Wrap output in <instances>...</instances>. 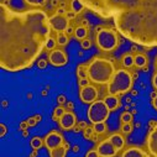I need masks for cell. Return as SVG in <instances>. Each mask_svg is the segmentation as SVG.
<instances>
[{"mask_svg":"<svg viewBox=\"0 0 157 157\" xmlns=\"http://www.w3.org/2000/svg\"><path fill=\"white\" fill-rule=\"evenodd\" d=\"M26 128H29V124H27V121H24V123H21V125H20V129H21V130H25Z\"/></svg>","mask_w":157,"mask_h":157,"instance_id":"46","label":"cell"},{"mask_svg":"<svg viewBox=\"0 0 157 157\" xmlns=\"http://www.w3.org/2000/svg\"><path fill=\"white\" fill-rule=\"evenodd\" d=\"M77 126L81 130H84V129H86V128H87L88 125H87V123H86V121H79V123L77 124Z\"/></svg>","mask_w":157,"mask_h":157,"instance_id":"41","label":"cell"},{"mask_svg":"<svg viewBox=\"0 0 157 157\" xmlns=\"http://www.w3.org/2000/svg\"><path fill=\"white\" fill-rule=\"evenodd\" d=\"M77 77L79 78H88V64H79L77 67Z\"/></svg>","mask_w":157,"mask_h":157,"instance_id":"22","label":"cell"},{"mask_svg":"<svg viewBox=\"0 0 157 157\" xmlns=\"http://www.w3.org/2000/svg\"><path fill=\"white\" fill-rule=\"evenodd\" d=\"M152 106H153V109H156V110H157V95L152 99Z\"/></svg>","mask_w":157,"mask_h":157,"instance_id":"45","label":"cell"},{"mask_svg":"<svg viewBox=\"0 0 157 157\" xmlns=\"http://www.w3.org/2000/svg\"><path fill=\"white\" fill-rule=\"evenodd\" d=\"M86 9V5L82 3V0H72L71 2V10H73L75 14H81Z\"/></svg>","mask_w":157,"mask_h":157,"instance_id":"20","label":"cell"},{"mask_svg":"<svg viewBox=\"0 0 157 157\" xmlns=\"http://www.w3.org/2000/svg\"><path fill=\"white\" fill-rule=\"evenodd\" d=\"M41 115H35V116H32V117H30V119H27V124H29V126L30 128H32V126H35L38 121H41Z\"/></svg>","mask_w":157,"mask_h":157,"instance_id":"29","label":"cell"},{"mask_svg":"<svg viewBox=\"0 0 157 157\" xmlns=\"http://www.w3.org/2000/svg\"><path fill=\"white\" fill-rule=\"evenodd\" d=\"M48 61L55 67H62V66L67 64L68 56L66 55L64 51L58 50V48H55V50L50 51V53H48Z\"/></svg>","mask_w":157,"mask_h":157,"instance_id":"9","label":"cell"},{"mask_svg":"<svg viewBox=\"0 0 157 157\" xmlns=\"http://www.w3.org/2000/svg\"><path fill=\"white\" fill-rule=\"evenodd\" d=\"M131 94H132V95H137V94H139V92H137V90H132V92H131Z\"/></svg>","mask_w":157,"mask_h":157,"instance_id":"54","label":"cell"},{"mask_svg":"<svg viewBox=\"0 0 157 157\" xmlns=\"http://www.w3.org/2000/svg\"><path fill=\"white\" fill-rule=\"evenodd\" d=\"M115 73L114 64L103 57H94L88 63V78L95 84H108Z\"/></svg>","mask_w":157,"mask_h":157,"instance_id":"3","label":"cell"},{"mask_svg":"<svg viewBox=\"0 0 157 157\" xmlns=\"http://www.w3.org/2000/svg\"><path fill=\"white\" fill-rule=\"evenodd\" d=\"M79 98H81L82 103H84V104H92L93 101H95L98 99V89L94 86L88 84V86L81 88V90H79Z\"/></svg>","mask_w":157,"mask_h":157,"instance_id":"8","label":"cell"},{"mask_svg":"<svg viewBox=\"0 0 157 157\" xmlns=\"http://www.w3.org/2000/svg\"><path fill=\"white\" fill-rule=\"evenodd\" d=\"M56 40H57V45L59 46H66L68 42H69V37L66 32H57V37H56Z\"/></svg>","mask_w":157,"mask_h":157,"instance_id":"21","label":"cell"},{"mask_svg":"<svg viewBox=\"0 0 157 157\" xmlns=\"http://www.w3.org/2000/svg\"><path fill=\"white\" fill-rule=\"evenodd\" d=\"M152 86L157 90V73H155V75L152 77Z\"/></svg>","mask_w":157,"mask_h":157,"instance_id":"42","label":"cell"},{"mask_svg":"<svg viewBox=\"0 0 157 157\" xmlns=\"http://www.w3.org/2000/svg\"><path fill=\"white\" fill-rule=\"evenodd\" d=\"M89 82H90L89 78H81L79 82H78V84H79V87H81V88H83V87H86V86L90 84Z\"/></svg>","mask_w":157,"mask_h":157,"instance_id":"34","label":"cell"},{"mask_svg":"<svg viewBox=\"0 0 157 157\" xmlns=\"http://www.w3.org/2000/svg\"><path fill=\"white\" fill-rule=\"evenodd\" d=\"M134 64L139 68H144L147 67V57L142 53H136L134 56Z\"/></svg>","mask_w":157,"mask_h":157,"instance_id":"18","label":"cell"},{"mask_svg":"<svg viewBox=\"0 0 157 157\" xmlns=\"http://www.w3.org/2000/svg\"><path fill=\"white\" fill-rule=\"evenodd\" d=\"M155 67L157 68V59H156V62H155Z\"/></svg>","mask_w":157,"mask_h":157,"instance_id":"56","label":"cell"},{"mask_svg":"<svg viewBox=\"0 0 157 157\" xmlns=\"http://www.w3.org/2000/svg\"><path fill=\"white\" fill-rule=\"evenodd\" d=\"M67 110L62 106V105H59V106H57V108H55V110H53V115H52V119H53V121H59V119L62 117V115L66 113Z\"/></svg>","mask_w":157,"mask_h":157,"instance_id":"25","label":"cell"},{"mask_svg":"<svg viewBox=\"0 0 157 157\" xmlns=\"http://www.w3.org/2000/svg\"><path fill=\"white\" fill-rule=\"evenodd\" d=\"M81 46L83 50H89L92 47V41L89 38H84V40H82V42H81Z\"/></svg>","mask_w":157,"mask_h":157,"instance_id":"33","label":"cell"},{"mask_svg":"<svg viewBox=\"0 0 157 157\" xmlns=\"http://www.w3.org/2000/svg\"><path fill=\"white\" fill-rule=\"evenodd\" d=\"M104 101L106 104V106L111 110H116L117 108L120 106V99L117 95H114V94H108L105 98H104Z\"/></svg>","mask_w":157,"mask_h":157,"instance_id":"16","label":"cell"},{"mask_svg":"<svg viewBox=\"0 0 157 157\" xmlns=\"http://www.w3.org/2000/svg\"><path fill=\"white\" fill-rule=\"evenodd\" d=\"M58 8H66V4H64V2H61V4H59V6Z\"/></svg>","mask_w":157,"mask_h":157,"instance_id":"53","label":"cell"},{"mask_svg":"<svg viewBox=\"0 0 157 157\" xmlns=\"http://www.w3.org/2000/svg\"><path fill=\"white\" fill-rule=\"evenodd\" d=\"M59 126L62 130H71V129H74L75 124H77V117L74 115V113L72 111H66L62 117L59 119Z\"/></svg>","mask_w":157,"mask_h":157,"instance_id":"12","label":"cell"},{"mask_svg":"<svg viewBox=\"0 0 157 157\" xmlns=\"http://www.w3.org/2000/svg\"><path fill=\"white\" fill-rule=\"evenodd\" d=\"M64 32H66L67 35H71V33H74V29H73L72 26H68V27H67V30H66Z\"/></svg>","mask_w":157,"mask_h":157,"instance_id":"44","label":"cell"},{"mask_svg":"<svg viewBox=\"0 0 157 157\" xmlns=\"http://www.w3.org/2000/svg\"><path fill=\"white\" fill-rule=\"evenodd\" d=\"M94 134V128L93 126H87L84 130H83V135H84V139H88L90 140L92 135Z\"/></svg>","mask_w":157,"mask_h":157,"instance_id":"32","label":"cell"},{"mask_svg":"<svg viewBox=\"0 0 157 157\" xmlns=\"http://www.w3.org/2000/svg\"><path fill=\"white\" fill-rule=\"evenodd\" d=\"M131 131H132V125H131V123H124V124H121V132H123V134L128 135V134H130Z\"/></svg>","mask_w":157,"mask_h":157,"instance_id":"31","label":"cell"},{"mask_svg":"<svg viewBox=\"0 0 157 157\" xmlns=\"http://www.w3.org/2000/svg\"><path fill=\"white\" fill-rule=\"evenodd\" d=\"M95 44L101 51L110 52L119 46V36L110 27L98 26L95 29Z\"/></svg>","mask_w":157,"mask_h":157,"instance_id":"5","label":"cell"},{"mask_svg":"<svg viewBox=\"0 0 157 157\" xmlns=\"http://www.w3.org/2000/svg\"><path fill=\"white\" fill-rule=\"evenodd\" d=\"M8 2H9V0H8Z\"/></svg>","mask_w":157,"mask_h":157,"instance_id":"57","label":"cell"},{"mask_svg":"<svg viewBox=\"0 0 157 157\" xmlns=\"http://www.w3.org/2000/svg\"><path fill=\"white\" fill-rule=\"evenodd\" d=\"M132 83H134V78L128 69L125 68L116 69L110 82L108 83V93L114 95L125 94L132 88Z\"/></svg>","mask_w":157,"mask_h":157,"instance_id":"4","label":"cell"},{"mask_svg":"<svg viewBox=\"0 0 157 157\" xmlns=\"http://www.w3.org/2000/svg\"><path fill=\"white\" fill-rule=\"evenodd\" d=\"M109 113H110V109L106 106L104 99L103 100H98L97 99L95 101H93L90 104V106L88 109V119L93 124L103 123V121L108 120Z\"/></svg>","mask_w":157,"mask_h":157,"instance_id":"6","label":"cell"},{"mask_svg":"<svg viewBox=\"0 0 157 157\" xmlns=\"http://www.w3.org/2000/svg\"><path fill=\"white\" fill-rule=\"evenodd\" d=\"M147 150L151 156L157 157V124L151 129L148 136H147Z\"/></svg>","mask_w":157,"mask_h":157,"instance_id":"13","label":"cell"},{"mask_svg":"<svg viewBox=\"0 0 157 157\" xmlns=\"http://www.w3.org/2000/svg\"><path fill=\"white\" fill-rule=\"evenodd\" d=\"M74 36H75V38L77 40H84V38H87V36H88V29L87 27H84V26H77L75 29H74Z\"/></svg>","mask_w":157,"mask_h":157,"instance_id":"19","label":"cell"},{"mask_svg":"<svg viewBox=\"0 0 157 157\" xmlns=\"http://www.w3.org/2000/svg\"><path fill=\"white\" fill-rule=\"evenodd\" d=\"M47 0H24V3L30 5V6H35V8H41L46 4Z\"/></svg>","mask_w":157,"mask_h":157,"instance_id":"27","label":"cell"},{"mask_svg":"<svg viewBox=\"0 0 157 157\" xmlns=\"http://www.w3.org/2000/svg\"><path fill=\"white\" fill-rule=\"evenodd\" d=\"M121 62H123V66H124L125 68H130V67L135 66V64H134V56H132L131 53L124 55L123 58H121Z\"/></svg>","mask_w":157,"mask_h":157,"instance_id":"24","label":"cell"},{"mask_svg":"<svg viewBox=\"0 0 157 157\" xmlns=\"http://www.w3.org/2000/svg\"><path fill=\"white\" fill-rule=\"evenodd\" d=\"M108 139L111 141V144L116 147L117 151L121 150V148H124V146H125V139H124V136H123L121 134H119V132H114V134H111Z\"/></svg>","mask_w":157,"mask_h":157,"instance_id":"15","label":"cell"},{"mask_svg":"<svg viewBox=\"0 0 157 157\" xmlns=\"http://www.w3.org/2000/svg\"><path fill=\"white\" fill-rule=\"evenodd\" d=\"M82 26H84V27H87V29H88V26H89L88 21H87V20H83V21H82Z\"/></svg>","mask_w":157,"mask_h":157,"instance_id":"47","label":"cell"},{"mask_svg":"<svg viewBox=\"0 0 157 157\" xmlns=\"http://www.w3.org/2000/svg\"><path fill=\"white\" fill-rule=\"evenodd\" d=\"M44 144H45V140H42L41 137H38V136L32 137L31 141H30V145H31V147L33 150H40L44 146Z\"/></svg>","mask_w":157,"mask_h":157,"instance_id":"23","label":"cell"},{"mask_svg":"<svg viewBox=\"0 0 157 157\" xmlns=\"http://www.w3.org/2000/svg\"><path fill=\"white\" fill-rule=\"evenodd\" d=\"M148 155H150L148 152H146L142 148L136 147V146H130L124 152H121L123 157H147Z\"/></svg>","mask_w":157,"mask_h":157,"instance_id":"14","label":"cell"},{"mask_svg":"<svg viewBox=\"0 0 157 157\" xmlns=\"http://www.w3.org/2000/svg\"><path fill=\"white\" fill-rule=\"evenodd\" d=\"M120 121H121V124H124V123H131L132 121V113L125 110L120 115Z\"/></svg>","mask_w":157,"mask_h":157,"instance_id":"28","label":"cell"},{"mask_svg":"<svg viewBox=\"0 0 157 157\" xmlns=\"http://www.w3.org/2000/svg\"><path fill=\"white\" fill-rule=\"evenodd\" d=\"M56 45H57V40H56V38H53V37H50L47 40V44H46V48L48 51H52V50L56 48Z\"/></svg>","mask_w":157,"mask_h":157,"instance_id":"30","label":"cell"},{"mask_svg":"<svg viewBox=\"0 0 157 157\" xmlns=\"http://www.w3.org/2000/svg\"><path fill=\"white\" fill-rule=\"evenodd\" d=\"M2 105H3V108H5V106H8V105H9V103H8V100H3V103H2Z\"/></svg>","mask_w":157,"mask_h":157,"instance_id":"49","label":"cell"},{"mask_svg":"<svg viewBox=\"0 0 157 157\" xmlns=\"http://www.w3.org/2000/svg\"><path fill=\"white\" fill-rule=\"evenodd\" d=\"M67 105H68V108H69V109H72V108H73V103H72V101H67Z\"/></svg>","mask_w":157,"mask_h":157,"instance_id":"50","label":"cell"},{"mask_svg":"<svg viewBox=\"0 0 157 157\" xmlns=\"http://www.w3.org/2000/svg\"><path fill=\"white\" fill-rule=\"evenodd\" d=\"M69 142H63V145L53 148L50 151V156L51 157H64L67 155V151L69 150Z\"/></svg>","mask_w":157,"mask_h":157,"instance_id":"17","label":"cell"},{"mask_svg":"<svg viewBox=\"0 0 157 157\" xmlns=\"http://www.w3.org/2000/svg\"><path fill=\"white\" fill-rule=\"evenodd\" d=\"M0 128H2V131H0V136L4 137V136H5V134H6V131H8V128H6V125H5V124H2V125H0Z\"/></svg>","mask_w":157,"mask_h":157,"instance_id":"39","label":"cell"},{"mask_svg":"<svg viewBox=\"0 0 157 157\" xmlns=\"http://www.w3.org/2000/svg\"><path fill=\"white\" fill-rule=\"evenodd\" d=\"M63 142H64V139H63L62 134L58 132V131H56V130L51 131L45 137V146H46V148L48 151H51V150H53V148L63 145Z\"/></svg>","mask_w":157,"mask_h":157,"instance_id":"10","label":"cell"},{"mask_svg":"<svg viewBox=\"0 0 157 157\" xmlns=\"http://www.w3.org/2000/svg\"><path fill=\"white\" fill-rule=\"evenodd\" d=\"M27 135H29V131L25 130V131H24V136H27Z\"/></svg>","mask_w":157,"mask_h":157,"instance_id":"55","label":"cell"},{"mask_svg":"<svg viewBox=\"0 0 157 157\" xmlns=\"http://www.w3.org/2000/svg\"><path fill=\"white\" fill-rule=\"evenodd\" d=\"M37 155H38V150H35V151L31 153V156H32V157H33V156H37Z\"/></svg>","mask_w":157,"mask_h":157,"instance_id":"51","label":"cell"},{"mask_svg":"<svg viewBox=\"0 0 157 157\" xmlns=\"http://www.w3.org/2000/svg\"><path fill=\"white\" fill-rule=\"evenodd\" d=\"M57 103H59L61 105H62V104H64V103H67V99H66V97H64L63 94L58 95V97H57Z\"/></svg>","mask_w":157,"mask_h":157,"instance_id":"38","label":"cell"},{"mask_svg":"<svg viewBox=\"0 0 157 157\" xmlns=\"http://www.w3.org/2000/svg\"><path fill=\"white\" fill-rule=\"evenodd\" d=\"M86 156H87V157H98L99 153H98V150L95 148V150H90V151H88V152L86 153Z\"/></svg>","mask_w":157,"mask_h":157,"instance_id":"35","label":"cell"},{"mask_svg":"<svg viewBox=\"0 0 157 157\" xmlns=\"http://www.w3.org/2000/svg\"><path fill=\"white\" fill-rule=\"evenodd\" d=\"M66 16H67L69 20H73V19H75L77 14H75L73 10H68V11H67V14H66Z\"/></svg>","mask_w":157,"mask_h":157,"instance_id":"37","label":"cell"},{"mask_svg":"<svg viewBox=\"0 0 157 157\" xmlns=\"http://www.w3.org/2000/svg\"><path fill=\"white\" fill-rule=\"evenodd\" d=\"M50 25L53 31L56 32H64L67 27L69 26V19L66 15H58L55 14L50 16Z\"/></svg>","mask_w":157,"mask_h":157,"instance_id":"7","label":"cell"},{"mask_svg":"<svg viewBox=\"0 0 157 157\" xmlns=\"http://www.w3.org/2000/svg\"><path fill=\"white\" fill-rule=\"evenodd\" d=\"M93 128H94V132H97V134H104L106 130H108V126H106V124H105V121H103V123H95V124H93Z\"/></svg>","mask_w":157,"mask_h":157,"instance_id":"26","label":"cell"},{"mask_svg":"<svg viewBox=\"0 0 157 157\" xmlns=\"http://www.w3.org/2000/svg\"><path fill=\"white\" fill-rule=\"evenodd\" d=\"M156 95H157V92H152V93H151V99H153Z\"/></svg>","mask_w":157,"mask_h":157,"instance_id":"52","label":"cell"},{"mask_svg":"<svg viewBox=\"0 0 157 157\" xmlns=\"http://www.w3.org/2000/svg\"><path fill=\"white\" fill-rule=\"evenodd\" d=\"M103 19H111L116 30L131 42L157 46V0H82Z\"/></svg>","mask_w":157,"mask_h":157,"instance_id":"2","label":"cell"},{"mask_svg":"<svg viewBox=\"0 0 157 157\" xmlns=\"http://www.w3.org/2000/svg\"><path fill=\"white\" fill-rule=\"evenodd\" d=\"M50 17L44 10L15 11L0 5V66L19 72L33 64L51 37Z\"/></svg>","mask_w":157,"mask_h":157,"instance_id":"1","label":"cell"},{"mask_svg":"<svg viewBox=\"0 0 157 157\" xmlns=\"http://www.w3.org/2000/svg\"><path fill=\"white\" fill-rule=\"evenodd\" d=\"M59 4H61V0H51V5L53 8H58Z\"/></svg>","mask_w":157,"mask_h":157,"instance_id":"43","label":"cell"},{"mask_svg":"<svg viewBox=\"0 0 157 157\" xmlns=\"http://www.w3.org/2000/svg\"><path fill=\"white\" fill-rule=\"evenodd\" d=\"M78 151H79V146H78V145L73 146V152H78Z\"/></svg>","mask_w":157,"mask_h":157,"instance_id":"48","label":"cell"},{"mask_svg":"<svg viewBox=\"0 0 157 157\" xmlns=\"http://www.w3.org/2000/svg\"><path fill=\"white\" fill-rule=\"evenodd\" d=\"M97 150H98V153L100 157H110V156H115L117 153L116 147L111 144V141L109 139L100 141L99 145L97 146Z\"/></svg>","mask_w":157,"mask_h":157,"instance_id":"11","label":"cell"},{"mask_svg":"<svg viewBox=\"0 0 157 157\" xmlns=\"http://www.w3.org/2000/svg\"><path fill=\"white\" fill-rule=\"evenodd\" d=\"M56 14H58V15H66L67 14V10H66V8H57Z\"/></svg>","mask_w":157,"mask_h":157,"instance_id":"40","label":"cell"},{"mask_svg":"<svg viewBox=\"0 0 157 157\" xmlns=\"http://www.w3.org/2000/svg\"><path fill=\"white\" fill-rule=\"evenodd\" d=\"M46 66H47V61L46 59H40V61L37 62V67L40 68V69H45Z\"/></svg>","mask_w":157,"mask_h":157,"instance_id":"36","label":"cell"}]
</instances>
